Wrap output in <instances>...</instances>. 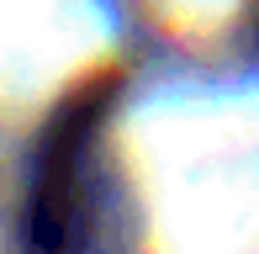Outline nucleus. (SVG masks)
I'll list each match as a JSON object with an SVG mask.
<instances>
[{
    "label": "nucleus",
    "mask_w": 259,
    "mask_h": 254,
    "mask_svg": "<svg viewBox=\"0 0 259 254\" xmlns=\"http://www.w3.org/2000/svg\"><path fill=\"white\" fill-rule=\"evenodd\" d=\"M96 111L101 101H74L42 138L32 180V249L37 254H101L106 191L96 175Z\"/></svg>",
    "instance_id": "1"
},
{
    "label": "nucleus",
    "mask_w": 259,
    "mask_h": 254,
    "mask_svg": "<svg viewBox=\"0 0 259 254\" xmlns=\"http://www.w3.org/2000/svg\"><path fill=\"white\" fill-rule=\"evenodd\" d=\"M249 43H254V48H259V0H254V6H249Z\"/></svg>",
    "instance_id": "2"
}]
</instances>
